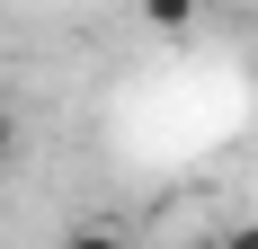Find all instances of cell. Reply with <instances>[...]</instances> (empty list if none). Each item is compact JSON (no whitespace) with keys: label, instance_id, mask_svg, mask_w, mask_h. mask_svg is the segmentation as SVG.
<instances>
[{"label":"cell","instance_id":"1","mask_svg":"<svg viewBox=\"0 0 258 249\" xmlns=\"http://www.w3.org/2000/svg\"><path fill=\"white\" fill-rule=\"evenodd\" d=\"M62 249H125V231H107V223H72V231H62Z\"/></svg>","mask_w":258,"mask_h":249},{"label":"cell","instance_id":"2","mask_svg":"<svg viewBox=\"0 0 258 249\" xmlns=\"http://www.w3.org/2000/svg\"><path fill=\"white\" fill-rule=\"evenodd\" d=\"M143 18H152L160 36H187V27H196V9H187V0H160V9H143Z\"/></svg>","mask_w":258,"mask_h":249},{"label":"cell","instance_id":"3","mask_svg":"<svg viewBox=\"0 0 258 249\" xmlns=\"http://www.w3.org/2000/svg\"><path fill=\"white\" fill-rule=\"evenodd\" d=\"M223 249H258V214H249V223H232V231H223Z\"/></svg>","mask_w":258,"mask_h":249},{"label":"cell","instance_id":"4","mask_svg":"<svg viewBox=\"0 0 258 249\" xmlns=\"http://www.w3.org/2000/svg\"><path fill=\"white\" fill-rule=\"evenodd\" d=\"M9 151H18V116L0 107V160H9Z\"/></svg>","mask_w":258,"mask_h":249}]
</instances>
